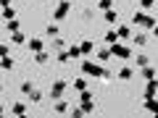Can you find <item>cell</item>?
I'll list each match as a JSON object with an SVG mask.
<instances>
[{
	"instance_id": "cell-1",
	"label": "cell",
	"mask_w": 158,
	"mask_h": 118,
	"mask_svg": "<svg viewBox=\"0 0 158 118\" xmlns=\"http://www.w3.org/2000/svg\"><path fill=\"white\" fill-rule=\"evenodd\" d=\"M82 76L103 79V81H108V79H111V68L100 66V63H95V61H82Z\"/></svg>"
},
{
	"instance_id": "cell-2",
	"label": "cell",
	"mask_w": 158,
	"mask_h": 118,
	"mask_svg": "<svg viewBox=\"0 0 158 118\" xmlns=\"http://www.w3.org/2000/svg\"><path fill=\"white\" fill-rule=\"evenodd\" d=\"M66 89H69V79H56L50 84V89H48V97L56 102V100H61V97L66 95Z\"/></svg>"
},
{
	"instance_id": "cell-3",
	"label": "cell",
	"mask_w": 158,
	"mask_h": 118,
	"mask_svg": "<svg viewBox=\"0 0 158 118\" xmlns=\"http://www.w3.org/2000/svg\"><path fill=\"white\" fill-rule=\"evenodd\" d=\"M69 11H71V0H58V6H56V11H53V21H56V24L66 21Z\"/></svg>"
},
{
	"instance_id": "cell-4",
	"label": "cell",
	"mask_w": 158,
	"mask_h": 118,
	"mask_svg": "<svg viewBox=\"0 0 158 118\" xmlns=\"http://www.w3.org/2000/svg\"><path fill=\"white\" fill-rule=\"evenodd\" d=\"M79 108L85 110V116H87V113H92V110H95V97H92V92H90V89L79 92Z\"/></svg>"
},
{
	"instance_id": "cell-5",
	"label": "cell",
	"mask_w": 158,
	"mask_h": 118,
	"mask_svg": "<svg viewBox=\"0 0 158 118\" xmlns=\"http://www.w3.org/2000/svg\"><path fill=\"white\" fill-rule=\"evenodd\" d=\"M108 50H111V58H121V61H132V47L121 45V42H116V45H111Z\"/></svg>"
},
{
	"instance_id": "cell-6",
	"label": "cell",
	"mask_w": 158,
	"mask_h": 118,
	"mask_svg": "<svg viewBox=\"0 0 158 118\" xmlns=\"http://www.w3.org/2000/svg\"><path fill=\"white\" fill-rule=\"evenodd\" d=\"M27 47L32 53H42V50H45V37H29L27 39Z\"/></svg>"
},
{
	"instance_id": "cell-7",
	"label": "cell",
	"mask_w": 158,
	"mask_h": 118,
	"mask_svg": "<svg viewBox=\"0 0 158 118\" xmlns=\"http://www.w3.org/2000/svg\"><path fill=\"white\" fill-rule=\"evenodd\" d=\"M69 108H71V105H69V100H63V97L53 102V110H56L58 116H66V113H69Z\"/></svg>"
},
{
	"instance_id": "cell-8",
	"label": "cell",
	"mask_w": 158,
	"mask_h": 118,
	"mask_svg": "<svg viewBox=\"0 0 158 118\" xmlns=\"http://www.w3.org/2000/svg\"><path fill=\"white\" fill-rule=\"evenodd\" d=\"M48 37H50V39L61 37V29H58V24H56V21H50V24L45 26V39H48Z\"/></svg>"
},
{
	"instance_id": "cell-9",
	"label": "cell",
	"mask_w": 158,
	"mask_h": 118,
	"mask_svg": "<svg viewBox=\"0 0 158 118\" xmlns=\"http://www.w3.org/2000/svg\"><path fill=\"white\" fill-rule=\"evenodd\" d=\"M156 95H158V79L145 81V97H156Z\"/></svg>"
},
{
	"instance_id": "cell-10",
	"label": "cell",
	"mask_w": 158,
	"mask_h": 118,
	"mask_svg": "<svg viewBox=\"0 0 158 118\" xmlns=\"http://www.w3.org/2000/svg\"><path fill=\"white\" fill-rule=\"evenodd\" d=\"M142 108L153 116V113H158V100H156V97H145V100H142Z\"/></svg>"
},
{
	"instance_id": "cell-11",
	"label": "cell",
	"mask_w": 158,
	"mask_h": 118,
	"mask_svg": "<svg viewBox=\"0 0 158 118\" xmlns=\"http://www.w3.org/2000/svg\"><path fill=\"white\" fill-rule=\"evenodd\" d=\"M79 53H82V55H92V53H95L92 39H82V42H79Z\"/></svg>"
},
{
	"instance_id": "cell-12",
	"label": "cell",
	"mask_w": 158,
	"mask_h": 118,
	"mask_svg": "<svg viewBox=\"0 0 158 118\" xmlns=\"http://www.w3.org/2000/svg\"><path fill=\"white\" fill-rule=\"evenodd\" d=\"M71 87H74L77 92H85L87 87H90V81H87V76H77V79L71 81Z\"/></svg>"
},
{
	"instance_id": "cell-13",
	"label": "cell",
	"mask_w": 158,
	"mask_h": 118,
	"mask_svg": "<svg viewBox=\"0 0 158 118\" xmlns=\"http://www.w3.org/2000/svg\"><path fill=\"white\" fill-rule=\"evenodd\" d=\"M132 76H135L132 66H124V68H118V73H116V79H118V81H129Z\"/></svg>"
},
{
	"instance_id": "cell-14",
	"label": "cell",
	"mask_w": 158,
	"mask_h": 118,
	"mask_svg": "<svg viewBox=\"0 0 158 118\" xmlns=\"http://www.w3.org/2000/svg\"><path fill=\"white\" fill-rule=\"evenodd\" d=\"M132 42H135L137 47H145L148 42H150V39H148V32H137L135 37H132Z\"/></svg>"
},
{
	"instance_id": "cell-15",
	"label": "cell",
	"mask_w": 158,
	"mask_h": 118,
	"mask_svg": "<svg viewBox=\"0 0 158 118\" xmlns=\"http://www.w3.org/2000/svg\"><path fill=\"white\" fill-rule=\"evenodd\" d=\"M103 21H106L108 26H113V24L118 21V13H116V8H111V11H106V13H103Z\"/></svg>"
},
{
	"instance_id": "cell-16",
	"label": "cell",
	"mask_w": 158,
	"mask_h": 118,
	"mask_svg": "<svg viewBox=\"0 0 158 118\" xmlns=\"http://www.w3.org/2000/svg\"><path fill=\"white\" fill-rule=\"evenodd\" d=\"M132 61H135V66H137V68H145V66H150V58H148L145 53H140V55H135Z\"/></svg>"
},
{
	"instance_id": "cell-17",
	"label": "cell",
	"mask_w": 158,
	"mask_h": 118,
	"mask_svg": "<svg viewBox=\"0 0 158 118\" xmlns=\"http://www.w3.org/2000/svg\"><path fill=\"white\" fill-rule=\"evenodd\" d=\"M13 66H16V63H13V58H11V55L0 58V71H13Z\"/></svg>"
},
{
	"instance_id": "cell-18",
	"label": "cell",
	"mask_w": 158,
	"mask_h": 118,
	"mask_svg": "<svg viewBox=\"0 0 158 118\" xmlns=\"http://www.w3.org/2000/svg\"><path fill=\"white\" fill-rule=\"evenodd\" d=\"M24 42H27V34H24L21 29H19V32H13V34H11V45H24Z\"/></svg>"
},
{
	"instance_id": "cell-19",
	"label": "cell",
	"mask_w": 158,
	"mask_h": 118,
	"mask_svg": "<svg viewBox=\"0 0 158 118\" xmlns=\"http://www.w3.org/2000/svg\"><path fill=\"white\" fill-rule=\"evenodd\" d=\"M116 34H118V42L121 39H132V26H118Z\"/></svg>"
},
{
	"instance_id": "cell-20",
	"label": "cell",
	"mask_w": 158,
	"mask_h": 118,
	"mask_svg": "<svg viewBox=\"0 0 158 118\" xmlns=\"http://www.w3.org/2000/svg\"><path fill=\"white\" fill-rule=\"evenodd\" d=\"M140 76L145 79V81H150V79H156V68H153V66H145V68H140Z\"/></svg>"
},
{
	"instance_id": "cell-21",
	"label": "cell",
	"mask_w": 158,
	"mask_h": 118,
	"mask_svg": "<svg viewBox=\"0 0 158 118\" xmlns=\"http://www.w3.org/2000/svg\"><path fill=\"white\" fill-rule=\"evenodd\" d=\"M48 61H50V53H45V50H42V53H34V63H37V66H45Z\"/></svg>"
},
{
	"instance_id": "cell-22",
	"label": "cell",
	"mask_w": 158,
	"mask_h": 118,
	"mask_svg": "<svg viewBox=\"0 0 158 118\" xmlns=\"http://www.w3.org/2000/svg\"><path fill=\"white\" fill-rule=\"evenodd\" d=\"M11 18H16V11H13L11 6H6V8H3V16H0V21L6 24V21H11Z\"/></svg>"
},
{
	"instance_id": "cell-23",
	"label": "cell",
	"mask_w": 158,
	"mask_h": 118,
	"mask_svg": "<svg viewBox=\"0 0 158 118\" xmlns=\"http://www.w3.org/2000/svg\"><path fill=\"white\" fill-rule=\"evenodd\" d=\"M103 39H106V45L111 47V45H116V42H118V34L113 32V29H108V32H106V37H103Z\"/></svg>"
},
{
	"instance_id": "cell-24",
	"label": "cell",
	"mask_w": 158,
	"mask_h": 118,
	"mask_svg": "<svg viewBox=\"0 0 158 118\" xmlns=\"http://www.w3.org/2000/svg\"><path fill=\"white\" fill-rule=\"evenodd\" d=\"M19 29H21V21H19V18H11V21H6V32H19Z\"/></svg>"
},
{
	"instance_id": "cell-25",
	"label": "cell",
	"mask_w": 158,
	"mask_h": 118,
	"mask_svg": "<svg viewBox=\"0 0 158 118\" xmlns=\"http://www.w3.org/2000/svg\"><path fill=\"white\" fill-rule=\"evenodd\" d=\"M11 113H13V116H24V113H27V102H13Z\"/></svg>"
},
{
	"instance_id": "cell-26",
	"label": "cell",
	"mask_w": 158,
	"mask_h": 118,
	"mask_svg": "<svg viewBox=\"0 0 158 118\" xmlns=\"http://www.w3.org/2000/svg\"><path fill=\"white\" fill-rule=\"evenodd\" d=\"M156 24H158V18H153L150 13H148V18H145V21H142V32H150V29L156 26Z\"/></svg>"
},
{
	"instance_id": "cell-27",
	"label": "cell",
	"mask_w": 158,
	"mask_h": 118,
	"mask_svg": "<svg viewBox=\"0 0 158 118\" xmlns=\"http://www.w3.org/2000/svg\"><path fill=\"white\" fill-rule=\"evenodd\" d=\"M108 61H111V50H108V47H103V50L98 53V63L103 66V63H108Z\"/></svg>"
},
{
	"instance_id": "cell-28",
	"label": "cell",
	"mask_w": 158,
	"mask_h": 118,
	"mask_svg": "<svg viewBox=\"0 0 158 118\" xmlns=\"http://www.w3.org/2000/svg\"><path fill=\"white\" fill-rule=\"evenodd\" d=\"M69 118H85V110H82L79 105H71L69 108Z\"/></svg>"
},
{
	"instance_id": "cell-29",
	"label": "cell",
	"mask_w": 158,
	"mask_h": 118,
	"mask_svg": "<svg viewBox=\"0 0 158 118\" xmlns=\"http://www.w3.org/2000/svg\"><path fill=\"white\" fill-rule=\"evenodd\" d=\"M66 53H69V61H79V58H82V53H79V45H71Z\"/></svg>"
},
{
	"instance_id": "cell-30",
	"label": "cell",
	"mask_w": 158,
	"mask_h": 118,
	"mask_svg": "<svg viewBox=\"0 0 158 118\" xmlns=\"http://www.w3.org/2000/svg\"><path fill=\"white\" fill-rule=\"evenodd\" d=\"M145 18H148V13H145V11H137L135 16H132V24H137V26H142V21H145Z\"/></svg>"
},
{
	"instance_id": "cell-31",
	"label": "cell",
	"mask_w": 158,
	"mask_h": 118,
	"mask_svg": "<svg viewBox=\"0 0 158 118\" xmlns=\"http://www.w3.org/2000/svg\"><path fill=\"white\" fill-rule=\"evenodd\" d=\"M19 89H21L24 97H29V92L34 89V84H32V81H21V84H19Z\"/></svg>"
},
{
	"instance_id": "cell-32",
	"label": "cell",
	"mask_w": 158,
	"mask_h": 118,
	"mask_svg": "<svg viewBox=\"0 0 158 118\" xmlns=\"http://www.w3.org/2000/svg\"><path fill=\"white\" fill-rule=\"evenodd\" d=\"M153 8H156V0H140V11H153Z\"/></svg>"
},
{
	"instance_id": "cell-33",
	"label": "cell",
	"mask_w": 158,
	"mask_h": 118,
	"mask_svg": "<svg viewBox=\"0 0 158 118\" xmlns=\"http://www.w3.org/2000/svg\"><path fill=\"white\" fill-rule=\"evenodd\" d=\"M42 97H45V95H42L40 89H32V92H29V102H42Z\"/></svg>"
},
{
	"instance_id": "cell-34",
	"label": "cell",
	"mask_w": 158,
	"mask_h": 118,
	"mask_svg": "<svg viewBox=\"0 0 158 118\" xmlns=\"http://www.w3.org/2000/svg\"><path fill=\"white\" fill-rule=\"evenodd\" d=\"M98 8H100L103 13H106V11H111V8H113V0H98Z\"/></svg>"
},
{
	"instance_id": "cell-35",
	"label": "cell",
	"mask_w": 158,
	"mask_h": 118,
	"mask_svg": "<svg viewBox=\"0 0 158 118\" xmlns=\"http://www.w3.org/2000/svg\"><path fill=\"white\" fill-rule=\"evenodd\" d=\"M53 47H56L58 53H61V50H66V39H63V37H56V39H53Z\"/></svg>"
},
{
	"instance_id": "cell-36",
	"label": "cell",
	"mask_w": 158,
	"mask_h": 118,
	"mask_svg": "<svg viewBox=\"0 0 158 118\" xmlns=\"http://www.w3.org/2000/svg\"><path fill=\"white\" fill-rule=\"evenodd\" d=\"M11 55V47H8V42H0V58Z\"/></svg>"
},
{
	"instance_id": "cell-37",
	"label": "cell",
	"mask_w": 158,
	"mask_h": 118,
	"mask_svg": "<svg viewBox=\"0 0 158 118\" xmlns=\"http://www.w3.org/2000/svg\"><path fill=\"white\" fill-rule=\"evenodd\" d=\"M56 61H58V63H69V53H66V50H61V53L56 55Z\"/></svg>"
},
{
	"instance_id": "cell-38",
	"label": "cell",
	"mask_w": 158,
	"mask_h": 118,
	"mask_svg": "<svg viewBox=\"0 0 158 118\" xmlns=\"http://www.w3.org/2000/svg\"><path fill=\"white\" fill-rule=\"evenodd\" d=\"M150 32H153V37H156V39H158V24H156V26H153V29H150Z\"/></svg>"
},
{
	"instance_id": "cell-39",
	"label": "cell",
	"mask_w": 158,
	"mask_h": 118,
	"mask_svg": "<svg viewBox=\"0 0 158 118\" xmlns=\"http://www.w3.org/2000/svg\"><path fill=\"white\" fill-rule=\"evenodd\" d=\"M6 6H11V0H0V8H6Z\"/></svg>"
},
{
	"instance_id": "cell-40",
	"label": "cell",
	"mask_w": 158,
	"mask_h": 118,
	"mask_svg": "<svg viewBox=\"0 0 158 118\" xmlns=\"http://www.w3.org/2000/svg\"><path fill=\"white\" fill-rule=\"evenodd\" d=\"M3 113H6V105H3V102H0V116H3Z\"/></svg>"
},
{
	"instance_id": "cell-41",
	"label": "cell",
	"mask_w": 158,
	"mask_h": 118,
	"mask_svg": "<svg viewBox=\"0 0 158 118\" xmlns=\"http://www.w3.org/2000/svg\"><path fill=\"white\" fill-rule=\"evenodd\" d=\"M16 118H29V116H27V113H24V116H16Z\"/></svg>"
},
{
	"instance_id": "cell-42",
	"label": "cell",
	"mask_w": 158,
	"mask_h": 118,
	"mask_svg": "<svg viewBox=\"0 0 158 118\" xmlns=\"http://www.w3.org/2000/svg\"><path fill=\"white\" fill-rule=\"evenodd\" d=\"M153 11H156V13H158V3H156V8H153Z\"/></svg>"
},
{
	"instance_id": "cell-43",
	"label": "cell",
	"mask_w": 158,
	"mask_h": 118,
	"mask_svg": "<svg viewBox=\"0 0 158 118\" xmlns=\"http://www.w3.org/2000/svg\"><path fill=\"white\" fill-rule=\"evenodd\" d=\"M0 95H3V84H0Z\"/></svg>"
},
{
	"instance_id": "cell-44",
	"label": "cell",
	"mask_w": 158,
	"mask_h": 118,
	"mask_svg": "<svg viewBox=\"0 0 158 118\" xmlns=\"http://www.w3.org/2000/svg\"><path fill=\"white\" fill-rule=\"evenodd\" d=\"M153 118H158V113H153Z\"/></svg>"
},
{
	"instance_id": "cell-45",
	"label": "cell",
	"mask_w": 158,
	"mask_h": 118,
	"mask_svg": "<svg viewBox=\"0 0 158 118\" xmlns=\"http://www.w3.org/2000/svg\"><path fill=\"white\" fill-rule=\"evenodd\" d=\"M0 118H8V116H6V113H3V116H0Z\"/></svg>"
},
{
	"instance_id": "cell-46",
	"label": "cell",
	"mask_w": 158,
	"mask_h": 118,
	"mask_svg": "<svg viewBox=\"0 0 158 118\" xmlns=\"http://www.w3.org/2000/svg\"><path fill=\"white\" fill-rule=\"evenodd\" d=\"M0 29H3V21H0Z\"/></svg>"
}]
</instances>
